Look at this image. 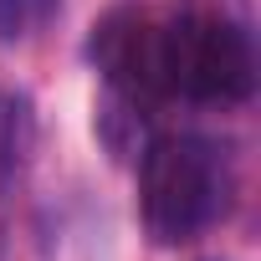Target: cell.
<instances>
[{
    "mask_svg": "<svg viewBox=\"0 0 261 261\" xmlns=\"http://www.w3.org/2000/svg\"><path fill=\"white\" fill-rule=\"evenodd\" d=\"M139 205L159 246L195 241L220 210V164L210 144L185 139V134L154 139L139 164Z\"/></svg>",
    "mask_w": 261,
    "mask_h": 261,
    "instance_id": "obj_1",
    "label": "cell"
},
{
    "mask_svg": "<svg viewBox=\"0 0 261 261\" xmlns=\"http://www.w3.org/2000/svg\"><path fill=\"white\" fill-rule=\"evenodd\" d=\"M256 82L251 41L220 16H174L169 41V92L200 102H241Z\"/></svg>",
    "mask_w": 261,
    "mask_h": 261,
    "instance_id": "obj_2",
    "label": "cell"
},
{
    "mask_svg": "<svg viewBox=\"0 0 261 261\" xmlns=\"http://www.w3.org/2000/svg\"><path fill=\"white\" fill-rule=\"evenodd\" d=\"M169 41H174V16L123 6L102 16V26L92 31V57L118 92L164 97L169 92Z\"/></svg>",
    "mask_w": 261,
    "mask_h": 261,
    "instance_id": "obj_3",
    "label": "cell"
},
{
    "mask_svg": "<svg viewBox=\"0 0 261 261\" xmlns=\"http://www.w3.org/2000/svg\"><path fill=\"white\" fill-rule=\"evenodd\" d=\"M62 0H0V41H26L51 26Z\"/></svg>",
    "mask_w": 261,
    "mask_h": 261,
    "instance_id": "obj_4",
    "label": "cell"
},
{
    "mask_svg": "<svg viewBox=\"0 0 261 261\" xmlns=\"http://www.w3.org/2000/svg\"><path fill=\"white\" fill-rule=\"evenodd\" d=\"M11 134H16V102L0 97V164L11 159Z\"/></svg>",
    "mask_w": 261,
    "mask_h": 261,
    "instance_id": "obj_5",
    "label": "cell"
}]
</instances>
